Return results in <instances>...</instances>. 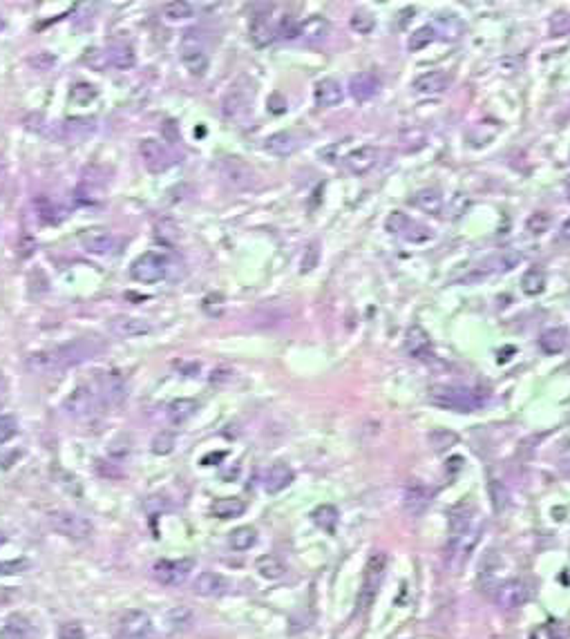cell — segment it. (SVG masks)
Instances as JSON below:
<instances>
[{"mask_svg": "<svg viewBox=\"0 0 570 639\" xmlns=\"http://www.w3.org/2000/svg\"><path fill=\"white\" fill-rule=\"evenodd\" d=\"M101 349H103L101 342L96 338H74V340L60 342L56 347L32 353L25 364L32 374H41V376L58 374V371H63V369L92 360L94 355L101 353Z\"/></svg>", "mask_w": 570, "mask_h": 639, "instance_id": "1", "label": "cell"}, {"mask_svg": "<svg viewBox=\"0 0 570 639\" xmlns=\"http://www.w3.org/2000/svg\"><path fill=\"white\" fill-rule=\"evenodd\" d=\"M428 398L432 404H436V407L460 411V414L477 411L485 402V398L477 389L460 387V385H434L428 393Z\"/></svg>", "mask_w": 570, "mask_h": 639, "instance_id": "2", "label": "cell"}, {"mask_svg": "<svg viewBox=\"0 0 570 639\" xmlns=\"http://www.w3.org/2000/svg\"><path fill=\"white\" fill-rule=\"evenodd\" d=\"M215 170H217V175H220V179L235 190L253 188L258 181L256 170H253L246 162H241L239 157H222L220 162L215 164Z\"/></svg>", "mask_w": 570, "mask_h": 639, "instance_id": "3", "label": "cell"}, {"mask_svg": "<svg viewBox=\"0 0 570 639\" xmlns=\"http://www.w3.org/2000/svg\"><path fill=\"white\" fill-rule=\"evenodd\" d=\"M181 63L192 74L201 77L208 67V54H206V41L199 29H188L181 39Z\"/></svg>", "mask_w": 570, "mask_h": 639, "instance_id": "4", "label": "cell"}, {"mask_svg": "<svg viewBox=\"0 0 570 639\" xmlns=\"http://www.w3.org/2000/svg\"><path fill=\"white\" fill-rule=\"evenodd\" d=\"M168 270V262L166 257L159 253H143L139 255L135 262L130 266V277L135 282H141V284H154V282H161L166 277Z\"/></svg>", "mask_w": 570, "mask_h": 639, "instance_id": "5", "label": "cell"}, {"mask_svg": "<svg viewBox=\"0 0 570 639\" xmlns=\"http://www.w3.org/2000/svg\"><path fill=\"white\" fill-rule=\"evenodd\" d=\"M152 619L148 612L139 608H130L121 612L117 621V639H150Z\"/></svg>", "mask_w": 570, "mask_h": 639, "instance_id": "6", "label": "cell"}, {"mask_svg": "<svg viewBox=\"0 0 570 639\" xmlns=\"http://www.w3.org/2000/svg\"><path fill=\"white\" fill-rule=\"evenodd\" d=\"M385 568H387V555L385 552H373L365 565V577H362V588L358 595L360 608H367L373 601L376 590H378L383 577H385Z\"/></svg>", "mask_w": 570, "mask_h": 639, "instance_id": "7", "label": "cell"}, {"mask_svg": "<svg viewBox=\"0 0 570 639\" xmlns=\"http://www.w3.org/2000/svg\"><path fill=\"white\" fill-rule=\"evenodd\" d=\"M50 525L58 534L63 536H69V539H88L92 534V523L86 519V516H81L77 512H69V510H56L50 514Z\"/></svg>", "mask_w": 570, "mask_h": 639, "instance_id": "8", "label": "cell"}, {"mask_svg": "<svg viewBox=\"0 0 570 639\" xmlns=\"http://www.w3.org/2000/svg\"><path fill=\"white\" fill-rule=\"evenodd\" d=\"M139 154L143 159V166L150 172H166L175 164L173 152L157 139H143L139 143Z\"/></svg>", "mask_w": 570, "mask_h": 639, "instance_id": "9", "label": "cell"}, {"mask_svg": "<svg viewBox=\"0 0 570 639\" xmlns=\"http://www.w3.org/2000/svg\"><path fill=\"white\" fill-rule=\"evenodd\" d=\"M192 570V561L190 559H181V561H157L152 568V577L157 584L161 586H179L188 579V574Z\"/></svg>", "mask_w": 570, "mask_h": 639, "instance_id": "10", "label": "cell"}, {"mask_svg": "<svg viewBox=\"0 0 570 639\" xmlns=\"http://www.w3.org/2000/svg\"><path fill=\"white\" fill-rule=\"evenodd\" d=\"M103 400L99 398V393H96L92 387H77L74 391L69 393L65 398V409L67 414L77 416V418H83V416H92L94 411L101 409Z\"/></svg>", "mask_w": 570, "mask_h": 639, "instance_id": "11", "label": "cell"}, {"mask_svg": "<svg viewBox=\"0 0 570 639\" xmlns=\"http://www.w3.org/2000/svg\"><path fill=\"white\" fill-rule=\"evenodd\" d=\"M385 226L392 235H398V237H403L407 242H425V239L432 237V232L425 226H420L418 221L409 219L405 213H392L390 217H387Z\"/></svg>", "mask_w": 570, "mask_h": 639, "instance_id": "12", "label": "cell"}, {"mask_svg": "<svg viewBox=\"0 0 570 639\" xmlns=\"http://www.w3.org/2000/svg\"><path fill=\"white\" fill-rule=\"evenodd\" d=\"M528 597H530V588H528L526 581L508 579L496 588L494 601H496V606L503 608V610H517V608H521L526 604Z\"/></svg>", "mask_w": 570, "mask_h": 639, "instance_id": "13", "label": "cell"}, {"mask_svg": "<svg viewBox=\"0 0 570 639\" xmlns=\"http://www.w3.org/2000/svg\"><path fill=\"white\" fill-rule=\"evenodd\" d=\"M110 334L117 338H141L148 336L152 331V324L143 317H132V315H117L107 322Z\"/></svg>", "mask_w": 570, "mask_h": 639, "instance_id": "14", "label": "cell"}, {"mask_svg": "<svg viewBox=\"0 0 570 639\" xmlns=\"http://www.w3.org/2000/svg\"><path fill=\"white\" fill-rule=\"evenodd\" d=\"M378 164V150L373 145H360L358 150H351L345 157V168L351 175H367V172Z\"/></svg>", "mask_w": 570, "mask_h": 639, "instance_id": "15", "label": "cell"}, {"mask_svg": "<svg viewBox=\"0 0 570 639\" xmlns=\"http://www.w3.org/2000/svg\"><path fill=\"white\" fill-rule=\"evenodd\" d=\"M430 27H432L436 39L450 41V43L458 41L460 36L465 34V22L460 20L456 14H439V16L434 18V22L430 25Z\"/></svg>", "mask_w": 570, "mask_h": 639, "instance_id": "16", "label": "cell"}, {"mask_svg": "<svg viewBox=\"0 0 570 639\" xmlns=\"http://www.w3.org/2000/svg\"><path fill=\"white\" fill-rule=\"evenodd\" d=\"M380 90V79L373 72H358L349 81V94L356 101H369Z\"/></svg>", "mask_w": 570, "mask_h": 639, "instance_id": "17", "label": "cell"}, {"mask_svg": "<svg viewBox=\"0 0 570 639\" xmlns=\"http://www.w3.org/2000/svg\"><path fill=\"white\" fill-rule=\"evenodd\" d=\"M79 239L83 249L94 255H103L107 251H112L114 246V235L107 228H88L81 232Z\"/></svg>", "mask_w": 570, "mask_h": 639, "instance_id": "18", "label": "cell"}, {"mask_svg": "<svg viewBox=\"0 0 570 639\" xmlns=\"http://www.w3.org/2000/svg\"><path fill=\"white\" fill-rule=\"evenodd\" d=\"M405 351L416 360H423V358H428V355H432V340L428 336V331L418 324L409 327L405 334Z\"/></svg>", "mask_w": 570, "mask_h": 639, "instance_id": "19", "label": "cell"}, {"mask_svg": "<svg viewBox=\"0 0 570 639\" xmlns=\"http://www.w3.org/2000/svg\"><path fill=\"white\" fill-rule=\"evenodd\" d=\"M291 483H293V470L282 461L273 463L269 470L264 472V489L269 492V494H277V492L286 489Z\"/></svg>", "mask_w": 570, "mask_h": 639, "instance_id": "20", "label": "cell"}, {"mask_svg": "<svg viewBox=\"0 0 570 639\" xmlns=\"http://www.w3.org/2000/svg\"><path fill=\"white\" fill-rule=\"evenodd\" d=\"M331 34V25L326 18L322 16H311L305 22H300V39L305 41L307 45H320L329 39Z\"/></svg>", "mask_w": 570, "mask_h": 639, "instance_id": "21", "label": "cell"}, {"mask_svg": "<svg viewBox=\"0 0 570 639\" xmlns=\"http://www.w3.org/2000/svg\"><path fill=\"white\" fill-rule=\"evenodd\" d=\"M343 85L338 83L336 79H322L318 81L313 90V98H315V105L320 107H336L340 105L343 101Z\"/></svg>", "mask_w": 570, "mask_h": 639, "instance_id": "22", "label": "cell"}, {"mask_svg": "<svg viewBox=\"0 0 570 639\" xmlns=\"http://www.w3.org/2000/svg\"><path fill=\"white\" fill-rule=\"evenodd\" d=\"M192 590H195V595H199V597H220L226 590V581L220 572L204 570L197 574L195 584H192Z\"/></svg>", "mask_w": 570, "mask_h": 639, "instance_id": "23", "label": "cell"}, {"mask_svg": "<svg viewBox=\"0 0 570 639\" xmlns=\"http://www.w3.org/2000/svg\"><path fill=\"white\" fill-rule=\"evenodd\" d=\"M452 79L447 77L445 72H428V74H420V77L414 81V90L418 94H441L450 88Z\"/></svg>", "mask_w": 570, "mask_h": 639, "instance_id": "24", "label": "cell"}, {"mask_svg": "<svg viewBox=\"0 0 570 639\" xmlns=\"http://www.w3.org/2000/svg\"><path fill=\"white\" fill-rule=\"evenodd\" d=\"M403 506L409 514H423L425 508L430 506V492L425 485L420 483H409L405 487V494H403Z\"/></svg>", "mask_w": 570, "mask_h": 639, "instance_id": "25", "label": "cell"}, {"mask_svg": "<svg viewBox=\"0 0 570 639\" xmlns=\"http://www.w3.org/2000/svg\"><path fill=\"white\" fill-rule=\"evenodd\" d=\"M264 150L273 157H289L298 150V139L291 132H275L264 143Z\"/></svg>", "mask_w": 570, "mask_h": 639, "instance_id": "26", "label": "cell"}, {"mask_svg": "<svg viewBox=\"0 0 570 639\" xmlns=\"http://www.w3.org/2000/svg\"><path fill=\"white\" fill-rule=\"evenodd\" d=\"M568 342H570L568 331L557 327V329L543 331V334L539 336V349L543 353H548V355H555V353H562L568 347Z\"/></svg>", "mask_w": 570, "mask_h": 639, "instance_id": "27", "label": "cell"}, {"mask_svg": "<svg viewBox=\"0 0 570 639\" xmlns=\"http://www.w3.org/2000/svg\"><path fill=\"white\" fill-rule=\"evenodd\" d=\"M107 60L110 65H114L117 70H132L137 63V54L132 45L128 43H112L107 47Z\"/></svg>", "mask_w": 570, "mask_h": 639, "instance_id": "28", "label": "cell"}, {"mask_svg": "<svg viewBox=\"0 0 570 639\" xmlns=\"http://www.w3.org/2000/svg\"><path fill=\"white\" fill-rule=\"evenodd\" d=\"M411 204L428 215H439L443 211V195L436 188H423L411 197Z\"/></svg>", "mask_w": 570, "mask_h": 639, "instance_id": "29", "label": "cell"}, {"mask_svg": "<svg viewBox=\"0 0 570 639\" xmlns=\"http://www.w3.org/2000/svg\"><path fill=\"white\" fill-rule=\"evenodd\" d=\"M277 29L271 25V16L269 14H258L256 18L251 20V39L258 47L269 45L275 39Z\"/></svg>", "mask_w": 570, "mask_h": 639, "instance_id": "30", "label": "cell"}, {"mask_svg": "<svg viewBox=\"0 0 570 639\" xmlns=\"http://www.w3.org/2000/svg\"><path fill=\"white\" fill-rule=\"evenodd\" d=\"M211 510L217 519H237V516L244 514L246 503L235 496H224V499H217Z\"/></svg>", "mask_w": 570, "mask_h": 639, "instance_id": "31", "label": "cell"}, {"mask_svg": "<svg viewBox=\"0 0 570 639\" xmlns=\"http://www.w3.org/2000/svg\"><path fill=\"white\" fill-rule=\"evenodd\" d=\"M197 411V402L192 398H179V400H173L168 404V421L175 423V425H181L186 423L188 418H192Z\"/></svg>", "mask_w": 570, "mask_h": 639, "instance_id": "32", "label": "cell"}, {"mask_svg": "<svg viewBox=\"0 0 570 639\" xmlns=\"http://www.w3.org/2000/svg\"><path fill=\"white\" fill-rule=\"evenodd\" d=\"M521 289L526 295H539L545 289V270L541 266H530L521 277Z\"/></svg>", "mask_w": 570, "mask_h": 639, "instance_id": "33", "label": "cell"}, {"mask_svg": "<svg viewBox=\"0 0 570 639\" xmlns=\"http://www.w3.org/2000/svg\"><path fill=\"white\" fill-rule=\"evenodd\" d=\"M29 637V624L25 617H9L3 626H0V639H27Z\"/></svg>", "mask_w": 570, "mask_h": 639, "instance_id": "34", "label": "cell"}, {"mask_svg": "<svg viewBox=\"0 0 570 639\" xmlns=\"http://www.w3.org/2000/svg\"><path fill=\"white\" fill-rule=\"evenodd\" d=\"M256 570L264 577V579H280L284 574V563L280 561V557L275 555H262L258 561H256Z\"/></svg>", "mask_w": 570, "mask_h": 639, "instance_id": "35", "label": "cell"}, {"mask_svg": "<svg viewBox=\"0 0 570 639\" xmlns=\"http://www.w3.org/2000/svg\"><path fill=\"white\" fill-rule=\"evenodd\" d=\"M256 541H258V532L253 530L251 525H241V527H237V530L230 532V546H233L235 550H239V552L251 550L253 546H256Z\"/></svg>", "mask_w": 570, "mask_h": 639, "instance_id": "36", "label": "cell"}, {"mask_svg": "<svg viewBox=\"0 0 570 639\" xmlns=\"http://www.w3.org/2000/svg\"><path fill=\"white\" fill-rule=\"evenodd\" d=\"M246 107H248V96H244L237 88L230 90L228 96L224 98V114L230 119H237Z\"/></svg>", "mask_w": 570, "mask_h": 639, "instance_id": "37", "label": "cell"}, {"mask_svg": "<svg viewBox=\"0 0 570 639\" xmlns=\"http://www.w3.org/2000/svg\"><path fill=\"white\" fill-rule=\"evenodd\" d=\"M313 521L318 523L322 530L333 532L336 530V523H338V510L333 506H320L318 510L313 512Z\"/></svg>", "mask_w": 570, "mask_h": 639, "instance_id": "38", "label": "cell"}, {"mask_svg": "<svg viewBox=\"0 0 570 639\" xmlns=\"http://www.w3.org/2000/svg\"><path fill=\"white\" fill-rule=\"evenodd\" d=\"M434 41H436V36H434L432 27H430V25H425V27H420V29H416V32H411L409 41H407V47H409V52H418V49L428 47V45L434 43Z\"/></svg>", "mask_w": 570, "mask_h": 639, "instance_id": "39", "label": "cell"}, {"mask_svg": "<svg viewBox=\"0 0 570 639\" xmlns=\"http://www.w3.org/2000/svg\"><path fill=\"white\" fill-rule=\"evenodd\" d=\"M428 440L436 452H443V449H450L452 445H456V434L447 432V429H434V432H430Z\"/></svg>", "mask_w": 570, "mask_h": 639, "instance_id": "40", "label": "cell"}, {"mask_svg": "<svg viewBox=\"0 0 570 639\" xmlns=\"http://www.w3.org/2000/svg\"><path fill=\"white\" fill-rule=\"evenodd\" d=\"M519 262H521V253L515 249H505L496 257H492L494 270H512Z\"/></svg>", "mask_w": 570, "mask_h": 639, "instance_id": "41", "label": "cell"}, {"mask_svg": "<svg viewBox=\"0 0 570 639\" xmlns=\"http://www.w3.org/2000/svg\"><path fill=\"white\" fill-rule=\"evenodd\" d=\"M548 27L552 36H568L570 34V14L568 11H555L548 18Z\"/></svg>", "mask_w": 570, "mask_h": 639, "instance_id": "42", "label": "cell"}, {"mask_svg": "<svg viewBox=\"0 0 570 639\" xmlns=\"http://www.w3.org/2000/svg\"><path fill=\"white\" fill-rule=\"evenodd\" d=\"M403 150L405 152H416V150H420L423 145H425V132H423L420 128H414V130H407V132H403Z\"/></svg>", "mask_w": 570, "mask_h": 639, "instance_id": "43", "label": "cell"}, {"mask_svg": "<svg viewBox=\"0 0 570 639\" xmlns=\"http://www.w3.org/2000/svg\"><path fill=\"white\" fill-rule=\"evenodd\" d=\"M164 16L168 20H184V18H190L192 16V7L184 0H175V3H168L164 7Z\"/></svg>", "mask_w": 570, "mask_h": 639, "instance_id": "44", "label": "cell"}, {"mask_svg": "<svg viewBox=\"0 0 570 639\" xmlns=\"http://www.w3.org/2000/svg\"><path fill=\"white\" fill-rule=\"evenodd\" d=\"M168 619H171L173 628L175 631H184L192 624V610L186 608V606H179V608H173L171 614H168Z\"/></svg>", "mask_w": 570, "mask_h": 639, "instance_id": "45", "label": "cell"}, {"mask_svg": "<svg viewBox=\"0 0 570 639\" xmlns=\"http://www.w3.org/2000/svg\"><path fill=\"white\" fill-rule=\"evenodd\" d=\"M373 25H376L373 16L365 9H358V11H354V16H351V27H354L358 34H369L373 29Z\"/></svg>", "mask_w": 570, "mask_h": 639, "instance_id": "46", "label": "cell"}, {"mask_svg": "<svg viewBox=\"0 0 570 639\" xmlns=\"http://www.w3.org/2000/svg\"><path fill=\"white\" fill-rule=\"evenodd\" d=\"M173 449H175V436L171 432H161L159 436H154L152 452L157 456H166V454H171Z\"/></svg>", "mask_w": 570, "mask_h": 639, "instance_id": "47", "label": "cell"}, {"mask_svg": "<svg viewBox=\"0 0 570 639\" xmlns=\"http://www.w3.org/2000/svg\"><path fill=\"white\" fill-rule=\"evenodd\" d=\"M320 262V244L318 242H311L307 249H305V257H302V273H309Z\"/></svg>", "mask_w": 570, "mask_h": 639, "instance_id": "48", "label": "cell"}, {"mask_svg": "<svg viewBox=\"0 0 570 639\" xmlns=\"http://www.w3.org/2000/svg\"><path fill=\"white\" fill-rule=\"evenodd\" d=\"M490 496H492V503H494V510L499 512V510H503L505 508V503H508V489H505V485L501 483V481H490Z\"/></svg>", "mask_w": 570, "mask_h": 639, "instance_id": "49", "label": "cell"}, {"mask_svg": "<svg viewBox=\"0 0 570 639\" xmlns=\"http://www.w3.org/2000/svg\"><path fill=\"white\" fill-rule=\"evenodd\" d=\"M277 34H280L282 39H286V41L298 39V34H300V22H298L293 16H284V18L280 20V25H277Z\"/></svg>", "mask_w": 570, "mask_h": 639, "instance_id": "50", "label": "cell"}, {"mask_svg": "<svg viewBox=\"0 0 570 639\" xmlns=\"http://www.w3.org/2000/svg\"><path fill=\"white\" fill-rule=\"evenodd\" d=\"M18 432V423L14 416H0V445L11 440Z\"/></svg>", "mask_w": 570, "mask_h": 639, "instance_id": "51", "label": "cell"}, {"mask_svg": "<svg viewBox=\"0 0 570 639\" xmlns=\"http://www.w3.org/2000/svg\"><path fill=\"white\" fill-rule=\"evenodd\" d=\"M548 224H550V217H548V213H535V215H530L528 217V230L532 232V235H541V232H545L548 230Z\"/></svg>", "mask_w": 570, "mask_h": 639, "instance_id": "52", "label": "cell"}, {"mask_svg": "<svg viewBox=\"0 0 570 639\" xmlns=\"http://www.w3.org/2000/svg\"><path fill=\"white\" fill-rule=\"evenodd\" d=\"M86 637V631H83V626L79 621H67V624H60L58 628V639H83Z\"/></svg>", "mask_w": 570, "mask_h": 639, "instance_id": "53", "label": "cell"}, {"mask_svg": "<svg viewBox=\"0 0 570 639\" xmlns=\"http://www.w3.org/2000/svg\"><path fill=\"white\" fill-rule=\"evenodd\" d=\"M94 90H92V85H77L74 90H72V98L74 101H79V103H86V101H90V98H94Z\"/></svg>", "mask_w": 570, "mask_h": 639, "instance_id": "54", "label": "cell"}, {"mask_svg": "<svg viewBox=\"0 0 570 639\" xmlns=\"http://www.w3.org/2000/svg\"><path fill=\"white\" fill-rule=\"evenodd\" d=\"M470 206L468 197L465 195H454L452 197V204H450V211H452V217H458L460 213H465V208Z\"/></svg>", "mask_w": 570, "mask_h": 639, "instance_id": "55", "label": "cell"}, {"mask_svg": "<svg viewBox=\"0 0 570 639\" xmlns=\"http://www.w3.org/2000/svg\"><path fill=\"white\" fill-rule=\"evenodd\" d=\"M269 110L273 114H282V112H286V98L282 96V94H273L271 98H269Z\"/></svg>", "mask_w": 570, "mask_h": 639, "instance_id": "56", "label": "cell"}, {"mask_svg": "<svg viewBox=\"0 0 570 639\" xmlns=\"http://www.w3.org/2000/svg\"><path fill=\"white\" fill-rule=\"evenodd\" d=\"M25 568V561H5L0 563V574H14Z\"/></svg>", "mask_w": 570, "mask_h": 639, "instance_id": "57", "label": "cell"}, {"mask_svg": "<svg viewBox=\"0 0 570 639\" xmlns=\"http://www.w3.org/2000/svg\"><path fill=\"white\" fill-rule=\"evenodd\" d=\"M562 237H564V239H570V217L564 221V226H562Z\"/></svg>", "mask_w": 570, "mask_h": 639, "instance_id": "58", "label": "cell"}, {"mask_svg": "<svg viewBox=\"0 0 570 639\" xmlns=\"http://www.w3.org/2000/svg\"><path fill=\"white\" fill-rule=\"evenodd\" d=\"M5 168H7V162H5V154H3V152H0V175H3V172H5Z\"/></svg>", "mask_w": 570, "mask_h": 639, "instance_id": "59", "label": "cell"}, {"mask_svg": "<svg viewBox=\"0 0 570 639\" xmlns=\"http://www.w3.org/2000/svg\"><path fill=\"white\" fill-rule=\"evenodd\" d=\"M3 544H5V536H3V534H0V546H3Z\"/></svg>", "mask_w": 570, "mask_h": 639, "instance_id": "60", "label": "cell"}, {"mask_svg": "<svg viewBox=\"0 0 570 639\" xmlns=\"http://www.w3.org/2000/svg\"><path fill=\"white\" fill-rule=\"evenodd\" d=\"M3 27H5V22H3V18H0V29H3Z\"/></svg>", "mask_w": 570, "mask_h": 639, "instance_id": "61", "label": "cell"}, {"mask_svg": "<svg viewBox=\"0 0 570 639\" xmlns=\"http://www.w3.org/2000/svg\"><path fill=\"white\" fill-rule=\"evenodd\" d=\"M568 188H570V181H568Z\"/></svg>", "mask_w": 570, "mask_h": 639, "instance_id": "62", "label": "cell"}]
</instances>
